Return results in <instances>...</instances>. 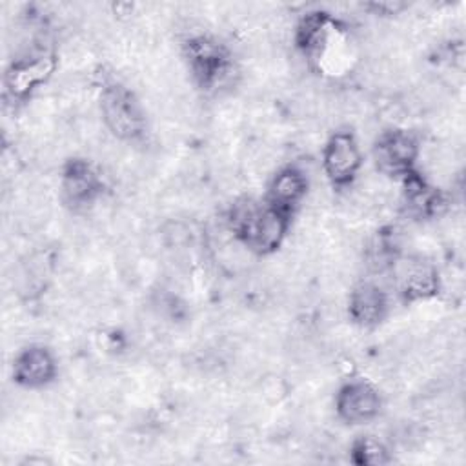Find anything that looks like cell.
Instances as JSON below:
<instances>
[{"label":"cell","instance_id":"obj_1","mask_svg":"<svg viewBox=\"0 0 466 466\" xmlns=\"http://www.w3.org/2000/svg\"><path fill=\"white\" fill-rule=\"evenodd\" d=\"M293 217L269 206L264 198L242 197L231 204L226 222L233 238L255 255L277 251L288 237Z\"/></svg>","mask_w":466,"mask_h":466},{"label":"cell","instance_id":"obj_2","mask_svg":"<svg viewBox=\"0 0 466 466\" xmlns=\"http://www.w3.org/2000/svg\"><path fill=\"white\" fill-rule=\"evenodd\" d=\"M184 58L193 82L206 93L228 87L237 75L231 51L209 35H193L184 42Z\"/></svg>","mask_w":466,"mask_h":466},{"label":"cell","instance_id":"obj_3","mask_svg":"<svg viewBox=\"0 0 466 466\" xmlns=\"http://www.w3.org/2000/svg\"><path fill=\"white\" fill-rule=\"evenodd\" d=\"M100 113L106 127L124 142H135L146 133V113L137 95L116 80H109L100 91Z\"/></svg>","mask_w":466,"mask_h":466},{"label":"cell","instance_id":"obj_4","mask_svg":"<svg viewBox=\"0 0 466 466\" xmlns=\"http://www.w3.org/2000/svg\"><path fill=\"white\" fill-rule=\"evenodd\" d=\"M56 69V55L49 47L31 49L11 60L4 73V93L13 102H25Z\"/></svg>","mask_w":466,"mask_h":466},{"label":"cell","instance_id":"obj_5","mask_svg":"<svg viewBox=\"0 0 466 466\" xmlns=\"http://www.w3.org/2000/svg\"><path fill=\"white\" fill-rule=\"evenodd\" d=\"M420 155L419 138L408 129H386L379 133L373 144V160L382 175L391 178H406L417 171Z\"/></svg>","mask_w":466,"mask_h":466},{"label":"cell","instance_id":"obj_6","mask_svg":"<svg viewBox=\"0 0 466 466\" xmlns=\"http://www.w3.org/2000/svg\"><path fill=\"white\" fill-rule=\"evenodd\" d=\"M362 160L359 140L348 129L333 131L322 146V171L328 182L337 189L353 184L362 167Z\"/></svg>","mask_w":466,"mask_h":466},{"label":"cell","instance_id":"obj_7","mask_svg":"<svg viewBox=\"0 0 466 466\" xmlns=\"http://www.w3.org/2000/svg\"><path fill=\"white\" fill-rule=\"evenodd\" d=\"M100 171L86 158H69L60 171V197L75 211L91 208L104 193Z\"/></svg>","mask_w":466,"mask_h":466},{"label":"cell","instance_id":"obj_8","mask_svg":"<svg viewBox=\"0 0 466 466\" xmlns=\"http://www.w3.org/2000/svg\"><path fill=\"white\" fill-rule=\"evenodd\" d=\"M390 268L397 293L404 302H420L437 297L441 277L431 262L420 257H395Z\"/></svg>","mask_w":466,"mask_h":466},{"label":"cell","instance_id":"obj_9","mask_svg":"<svg viewBox=\"0 0 466 466\" xmlns=\"http://www.w3.org/2000/svg\"><path fill=\"white\" fill-rule=\"evenodd\" d=\"M382 397L364 379H350L335 393V413L346 424H368L379 417Z\"/></svg>","mask_w":466,"mask_h":466},{"label":"cell","instance_id":"obj_10","mask_svg":"<svg viewBox=\"0 0 466 466\" xmlns=\"http://www.w3.org/2000/svg\"><path fill=\"white\" fill-rule=\"evenodd\" d=\"M11 373L20 388L42 390L56 379L58 362L55 353L44 344H29L15 355Z\"/></svg>","mask_w":466,"mask_h":466},{"label":"cell","instance_id":"obj_11","mask_svg":"<svg viewBox=\"0 0 466 466\" xmlns=\"http://www.w3.org/2000/svg\"><path fill=\"white\" fill-rule=\"evenodd\" d=\"M390 311L388 293L375 282L364 280L353 286L348 297V315L359 328H377Z\"/></svg>","mask_w":466,"mask_h":466},{"label":"cell","instance_id":"obj_12","mask_svg":"<svg viewBox=\"0 0 466 466\" xmlns=\"http://www.w3.org/2000/svg\"><path fill=\"white\" fill-rule=\"evenodd\" d=\"M308 193V177L293 164L282 166L271 177L264 200L279 211L293 217Z\"/></svg>","mask_w":466,"mask_h":466},{"label":"cell","instance_id":"obj_13","mask_svg":"<svg viewBox=\"0 0 466 466\" xmlns=\"http://www.w3.org/2000/svg\"><path fill=\"white\" fill-rule=\"evenodd\" d=\"M350 459L359 466H379L390 462V451L379 439L371 435H360L350 446Z\"/></svg>","mask_w":466,"mask_h":466}]
</instances>
